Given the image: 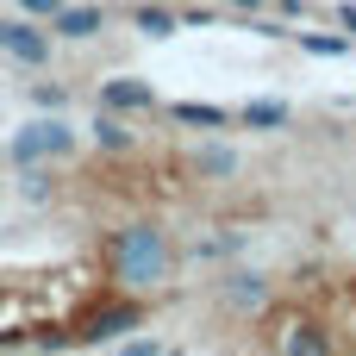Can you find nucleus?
Masks as SVG:
<instances>
[{
    "mask_svg": "<svg viewBox=\"0 0 356 356\" xmlns=\"http://www.w3.org/2000/svg\"><path fill=\"white\" fill-rule=\"evenodd\" d=\"M106 263H113V282H125L131 294H144V288L169 282V269H175V250H169V238H163L156 225H125V232H113V244H106Z\"/></svg>",
    "mask_w": 356,
    "mask_h": 356,
    "instance_id": "obj_1",
    "label": "nucleus"
},
{
    "mask_svg": "<svg viewBox=\"0 0 356 356\" xmlns=\"http://www.w3.org/2000/svg\"><path fill=\"white\" fill-rule=\"evenodd\" d=\"M75 150V131L63 125V119H31L25 131H13V163L25 169V163H56V156H69Z\"/></svg>",
    "mask_w": 356,
    "mask_h": 356,
    "instance_id": "obj_2",
    "label": "nucleus"
},
{
    "mask_svg": "<svg viewBox=\"0 0 356 356\" xmlns=\"http://www.w3.org/2000/svg\"><path fill=\"white\" fill-rule=\"evenodd\" d=\"M138 325H144V300L131 294V300H113V307L88 313V319L75 325V344H119V338L138 332Z\"/></svg>",
    "mask_w": 356,
    "mask_h": 356,
    "instance_id": "obj_3",
    "label": "nucleus"
},
{
    "mask_svg": "<svg viewBox=\"0 0 356 356\" xmlns=\"http://www.w3.org/2000/svg\"><path fill=\"white\" fill-rule=\"evenodd\" d=\"M0 56H13V63H25V69H44L50 63V31L38 25V19H0Z\"/></svg>",
    "mask_w": 356,
    "mask_h": 356,
    "instance_id": "obj_4",
    "label": "nucleus"
},
{
    "mask_svg": "<svg viewBox=\"0 0 356 356\" xmlns=\"http://www.w3.org/2000/svg\"><path fill=\"white\" fill-rule=\"evenodd\" d=\"M100 106L106 113H156L163 100H156V88L150 81H138V75H113V81H100Z\"/></svg>",
    "mask_w": 356,
    "mask_h": 356,
    "instance_id": "obj_5",
    "label": "nucleus"
},
{
    "mask_svg": "<svg viewBox=\"0 0 356 356\" xmlns=\"http://www.w3.org/2000/svg\"><path fill=\"white\" fill-rule=\"evenodd\" d=\"M282 356H338V344H332V332L319 319H300V325L282 332Z\"/></svg>",
    "mask_w": 356,
    "mask_h": 356,
    "instance_id": "obj_6",
    "label": "nucleus"
},
{
    "mask_svg": "<svg viewBox=\"0 0 356 356\" xmlns=\"http://www.w3.org/2000/svg\"><path fill=\"white\" fill-rule=\"evenodd\" d=\"M50 31H63V38L88 44V38H100V31H106V13H100V6H63V13L50 19Z\"/></svg>",
    "mask_w": 356,
    "mask_h": 356,
    "instance_id": "obj_7",
    "label": "nucleus"
},
{
    "mask_svg": "<svg viewBox=\"0 0 356 356\" xmlns=\"http://www.w3.org/2000/svg\"><path fill=\"white\" fill-rule=\"evenodd\" d=\"M169 119H175V125H194V131H225V125H232V113H225V106H207V100H175Z\"/></svg>",
    "mask_w": 356,
    "mask_h": 356,
    "instance_id": "obj_8",
    "label": "nucleus"
},
{
    "mask_svg": "<svg viewBox=\"0 0 356 356\" xmlns=\"http://www.w3.org/2000/svg\"><path fill=\"white\" fill-rule=\"evenodd\" d=\"M88 131H94V144H100V150H131V144H138V131L125 125V113H106V106L94 113V125H88Z\"/></svg>",
    "mask_w": 356,
    "mask_h": 356,
    "instance_id": "obj_9",
    "label": "nucleus"
},
{
    "mask_svg": "<svg viewBox=\"0 0 356 356\" xmlns=\"http://www.w3.org/2000/svg\"><path fill=\"white\" fill-rule=\"evenodd\" d=\"M131 31L169 38V31H181V13H169V6H131Z\"/></svg>",
    "mask_w": 356,
    "mask_h": 356,
    "instance_id": "obj_10",
    "label": "nucleus"
},
{
    "mask_svg": "<svg viewBox=\"0 0 356 356\" xmlns=\"http://www.w3.org/2000/svg\"><path fill=\"white\" fill-rule=\"evenodd\" d=\"M238 125H250V131H282V125H288V106H282V100H250V106L238 113Z\"/></svg>",
    "mask_w": 356,
    "mask_h": 356,
    "instance_id": "obj_11",
    "label": "nucleus"
},
{
    "mask_svg": "<svg viewBox=\"0 0 356 356\" xmlns=\"http://www.w3.org/2000/svg\"><path fill=\"white\" fill-rule=\"evenodd\" d=\"M263 300H269L263 275H225V307H263Z\"/></svg>",
    "mask_w": 356,
    "mask_h": 356,
    "instance_id": "obj_12",
    "label": "nucleus"
},
{
    "mask_svg": "<svg viewBox=\"0 0 356 356\" xmlns=\"http://www.w3.org/2000/svg\"><path fill=\"white\" fill-rule=\"evenodd\" d=\"M300 50L307 56H344L350 50V31H332V38L325 31H300Z\"/></svg>",
    "mask_w": 356,
    "mask_h": 356,
    "instance_id": "obj_13",
    "label": "nucleus"
},
{
    "mask_svg": "<svg viewBox=\"0 0 356 356\" xmlns=\"http://www.w3.org/2000/svg\"><path fill=\"white\" fill-rule=\"evenodd\" d=\"M194 169H200V175H232V169H238V156H232L225 144H207V150L194 156Z\"/></svg>",
    "mask_w": 356,
    "mask_h": 356,
    "instance_id": "obj_14",
    "label": "nucleus"
},
{
    "mask_svg": "<svg viewBox=\"0 0 356 356\" xmlns=\"http://www.w3.org/2000/svg\"><path fill=\"white\" fill-rule=\"evenodd\" d=\"M19 188H25V200H44V194H50V175H44L38 163H25V181H19Z\"/></svg>",
    "mask_w": 356,
    "mask_h": 356,
    "instance_id": "obj_15",
    "label": "nucleus"
},
{
    "mask_svg": "<svg viewBox=\"0 0 356 356\" xmlns=\"http://www.w3.org/2000/svg\"><path fill=\"white\" fill-rule=\"evenodd\" d=\"M63 6H69V0H19V13H25V19H56Z\"/></svg>",
    "mask_w": 356,
    "mask_h": 356,
    "instance_id": "obj_16",
    "label": "nucleus"
},
{
    "mask_svg": "<svg viewBox=\"0 0 356 356\" xmlns=\"http://www.w3.org/2000/svg\"><path fill=\"white\" fill-rule=\"evenodd\" d=\"M38 106H50V113H56V106H69V88H56V81H44V88H38Z\"/></svg>",
    "mask_w": 356,
    "mask_h": 356,
    "instance_id": "obj_17",
    "label": "nucleus"
},
{
    "mask_svg": "<svg viewBox=\"0 0 356 356\" xmlns=\"http://www.w3.org/2000/svg\"><path fill=\"white\" fill-rule=\"evenodd\" d=\"M119 356H163V344H150V338H131V344H119Z\"/></svg>",
    "mask_w": 356,
    "mask_h": 356,
    "instance_id": "obj_18",
    "label": "nucleus"
},
{
    "mask_svg": "<svg viewBox=\"0 0 356 356\" xmlns=\"http://www.w3.org/2000/svg\"><path fill=\"white\" fill-rule=\"evenodd\" d=\"M332 19H338L344 31H356V0H338V6H332Z\"/></svg>",
    "mask_w": 356,
    "mask_h": 356,
    "instance_id": "obj_19",
    "label": "nucleus"
},
{
    "mask_svg": "<svg viewBox=\"0 0 356 356\" xmlns=\"http://www.w3.org/2000/svg\"><path fill=\"white\" fill-rule=\"evenodd\" d=\"M225 6H232V13H263L269 0H225Z\"/></svg>",
    "mask_w": 356,
    "mask_h": 356,
    "instance_id": "obj_20",
    "label": "nucleus"
}]
</instances>
